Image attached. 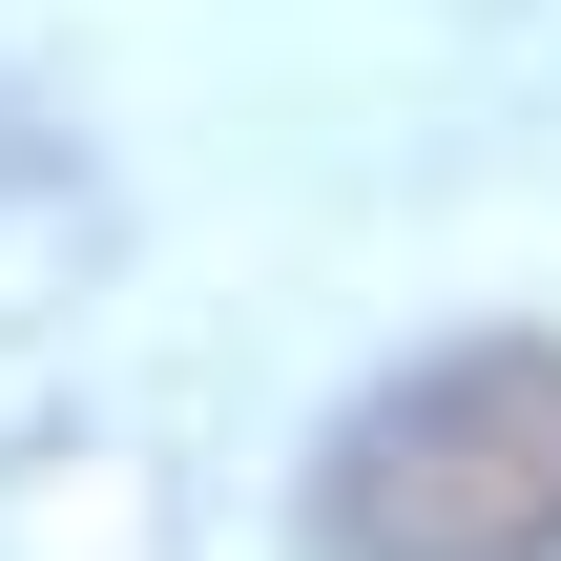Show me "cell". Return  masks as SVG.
Returning <instances> with one entry per match:
<instances>
[{
	"mask_svg": "<svg viewBox=\"0 0 561 561\" xmlns=\"http://www.w3.org/2000/svg\"><path fill=\"white\" fill-rule=\"evenodd\" d=\"M312 561H561V333H479L354 396L312 458Z\"/></svg>",
	"mask_w": 561,
	"mask_h": 561,
	"instance_id": "6da1fadb",
	"label": "cell"
}]
</instances>
